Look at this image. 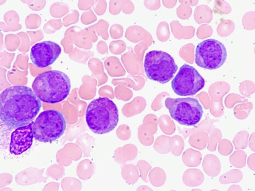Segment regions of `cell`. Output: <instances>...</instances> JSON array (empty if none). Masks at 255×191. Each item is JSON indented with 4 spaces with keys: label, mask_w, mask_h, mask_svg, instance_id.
<instances>
[{
    "label": "cell",
    "mask_w": 255,
    "mask_h": 191,
    "mask_svg": "<svg viewBox=\"0 0 255 191\" xmlns=\"http://www.w3.org/2000/svg\"><path fill=\"white\" fill-rule=\"evenodd\" d=\"M66 129L65 118L56 110L42 111L33 124L35 139L44 143H51L60 139Z\"/></svg>",
    "instance_id": "4"
},
{
    "label": "cell",
    "mask_w": 255,
    "mask_h": 191,
    "mask_svg": "<svg viewBox=\"0 0 255 191\" xmlns=\"http://www.w3.org/2000/svg\"><path fill=\"white\" fill-rule=\"evenodd\" d=\"M19 127L14 131L10 137L9 151L15 155H20L28 150L33 144L34 138L33 124Z\"/></svg>",
    "instance_id": "10"
},
{
    "label": "cell",
    "mask_w": 255,
    "mask_h": 191,
    "mask_svg": "<svg viewBox=\"0 0 255 191\" xmlns=\"http://www.w3.org/2000/svg\"><path fill=\"white\" fill-rule=\"evenodd\" d=\"M178 69L173 58L167 52L151 51L145 56V72L153 81L166 84L171 81Z\"/></svg>",
    "instance_id": "5"
},
{
    "label": "cell",
    "mask_w": 255,
    "mask_h": 191,
    "mask_svg": "<svg viewBox=\"0 0 255 191\" xmlns=\"http://www.w3.org/2000/svg\"><path fill=\"white\" fill-rule=\"evenodd\" d=\"M165 105L171 117L183 125L195 126L203 117V107L194 98H167Z\"/></svg>",
    "instance_id": "6"
},
{
    "label": "cell",
    "mask_w": 255,
    "mask_h": 191,
    "mask_svg": "<svg viewBox=\"0 0 255 191\" xmlns=\"http://www.w3.org/2000/svg\"><path fill=\"white\" fill-rule=\"evenodd\" d=\"M32 89L41 101L56 104L65 100L71 89L70 79L58 71L42 73L35 79Z\"/></svg>",
    "instance_id": "2"
},
{
    "label": "cell",
    "mask_w": 255,
    "mask_h": 191,
    "mask_svg": "<svg viewBox=\"0 0 255 191\" xmlns=\"http://www.w3.org/2000/svg\"><path fill=\"white\" fill-rule=\"evenodd\" d=\"M227 51L224 44L215 39L200 42L195 50V62L198 66L208 70H215L225 63Z\"/></svg>",
    "instance_id": "7"
},
{
    "label": "cell",
    "mask_w": 255,
    "mask_h": 191,
    "mask_svg": "<svg viewBox=\"0 0 255 191\" xmlns=\"http://www.w3.org/2000/svg\"><path fill=\"white\" fill-rule=\"evenodd\" d=\"M86 119L89 129L95 134H105L118 125L119 111L113 100L107 97H100L88 105Z\"/></svg>",
    "instance_id": "3"
},
{
    "label": "cell",
    "mask_w": 255,
    "mask_h": 191,
    "mask_svg": "<svg viewBox=\"0 0 255 191\" xmlns=\"http://www.w3.org/2000/svg\"><path fill=\"white\" fill-rule=\"evenodd\" d=\"M61 52V47L56 42L45 41L39 42L31 47L30 59L36 67L45 68L52 65Z\"/></svg>",
    "instance_id": "9"
},
{
    "label": "cell",
    "mask_w": 255,
    "mask_h": 191,
    "mask_svg": "<svg viewBox=\"0 0 255 191\" xmlns=\"http://www.w3.org/2000/svg\"><path fill=\"white\" fill-rule=\"evenodd\" d=\"M205 80L195 68L184 65L173 79L171 87L174 93L181 96H193L203 89Z\"/></svg>",
    "instance_id": "8"
},
{
    "label": "cell",
    "mask_w": 255,
    "mask_h": 191,
    "mask_svg": "<svg viewBox=\"0 0 255 191\" xmlns=\"http://www.w3.org/2000/svg\"><path fill=\"white\" fill-rule=\"evenodd\" d=\"M41 107V100L27 87H10L0 95V118L4 125L12 128L30 124Z\"/></svg>",
    "instance_id": "1"
}]
</instances>
